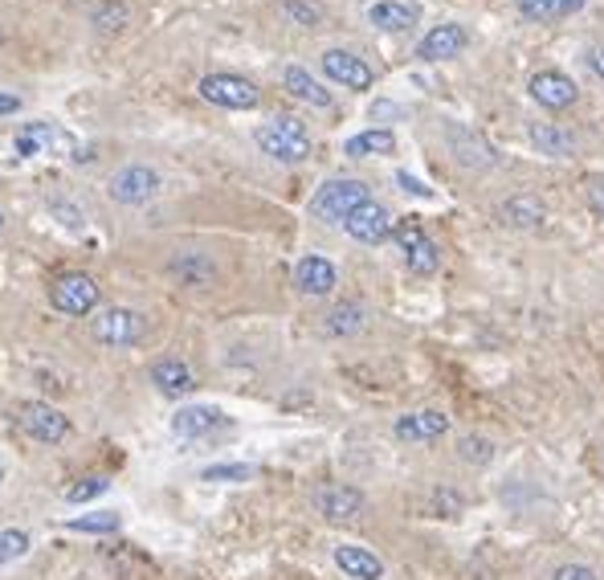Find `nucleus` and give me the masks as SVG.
Returning a JSON list of instances; mask_svg holds the SVG:
<instances>
[{"label": "nucleus", "instance_id": "nucleus-1", "mask_svg": "<svg viewBox=\"0 0 604 580\" xmlns=\"http://www.w3.org/2000/svg\"><path fill=\"white\" fill-rule=\"evenodd\" d=\"M258 144L266 156H273V160L282 164H299L311 156V135H306V127H302L299 119H287V115L258 127Z\"/></svg>", "mask_w": 604, "mask_h": 580}, {"label": "nucleus", "instance_id": "nucleus-24", "mask_svg": "<svg viewBox=\"0 0 604 580\" xmlns=\"http://www.w3.org/2000/svg\"><path fill=\"white\" fill-rule=\"evenodd\" d=\"M396 140H392V131H363L356 140H347V156H389Z\"/></svg>", "mask_w": 604, "mask_h": 580}, {"label": "nucleus", "instance_id": "nucleus-32", "mask_svg": "<svg viewBox=\"0 0 604 580\" xmlns=\"http://www.w3.org/2000/svg\"><path fill=\"white\" fill-rule=\"evenodd\" d=\"M490 454H494L490 442H482V437H461V458H466V462H490Z\"/></svg>", "mask_w": 604, "mask_h": 580}, {"label": "nucleus", "instance_id": "nucleus-34", "mask_svg": "<svg viewBox=\"0 0 604 580\" xmlns=\"http://www.w3.org/2000/svg\"><path fill=\"white\" fill-rule=\"evenodd\" d=\"M287 16H294V21H302V25H315L318 9H306V4H287Z\"/></svg>", "mask_w": 604, "mask_h": 580}, {"label": "nucleus", "instance_id": "nucleus-39", "mask_svg": "<svg viewBox=\"0 0 604 580\" xmlns=\"http://www.w3.org/2000/svg\"><path fill=\"white\" fill-rule=\"evenodd\" d=\"M0 225H4V217H0Z\"/></svg>", "mask_w": 604, "mask_h": 580}, {"label": "nucleus", "instance_id": "nucleus-14", "mask_svg": "<svg viewBox=\"0 0 604 580\" xmlns=\"http://www.w3.org/2000/svg\"><path fill=\"white\" fill-rule=\"evenodd\" d=\"M368 21L384 33H404L421 21V9L409 4V0H376L372 9H368Z\"/></svg>", "mask_w": 604, "mask_h": 580}, {"label": "nucleus", "instance_id": "nucleus-6", "mask_svg": "<svg viewBox=\"0 0 604 580\" xmlns=\"http://www.w3.org/2000/svg\"><path fill=\"white\" fill-rule=\"evenodd\" d=\"M107 189H111V201L119 204H144L159 192V176L152 168H144V164H131V168H119L111 176Z\"/></svg>", "mask_w": 604, "mask_h": 580}, {"label": "nucleus", "instance_id": "nucleus-7", "mask_svg": "<svg viewBox=\"0 0 604 580\" xmlns=\"http://www.w3.org/2000/svg\"><path fill=\"white\" fill-rule=\"evenodd\" d=\"M344 230L356 237V242H363V246H376V242H384L392 233V213L384 209V204L376 201H363L360 209H351L344 217Z\"/></svg>", "mask_w": 604, "mask_h": 580}, {"label": "nucleus", "instance_id": "nucleus-15", "mask_svg": "<svg viewBox=\"0 0 604 580\" xmlns=\"http://www.w3.org/2000/svg\"><path fill=\"white\" fill-rule=\"evenodd\" d=\"M21 421H25V434L37 437V442H45V446H54V442H61V437H66V417H61L54 405L33 401V405H25Z\"/></svg>", "mask_w": 604, "mask_h": 580}, {"label": "nucleus", "instance_id": "nucleus-18", "mask_svg": "<svg viewBox=\"0 0 604 580\" xmlns=\"http://www.w3.org/2000/svg\"><path fill=\"white\" fill-rule=\"evenodd\" d=\"M335 565L344 568L351 580H380L384 577L380 556H372L368 548H356V544H339V548H335Z\"/></svg>", "mask_w": 604, "mask_h": 580}, {"label": "nucleus", "instance_id": "nucleus-13", "mask_svg": "<svg viewBox=\"0 0 604 580\" xmlns=\"http://www.w3.org/2000/svg\"><path fill=\"white\" fill-rule=\"evenodd\" d=\"M532 99L539 107H551V111H563V107H572L575 102V82L572 78H563L556 70H539L532 78Z\"/></svg>", "mask_w": 604, "mask_h": 580}, {"label": "nucleus", "instance_id": "nucleus-10", "mask_svg": "<svg viewBox=\"0 0 604 580\" xmlns=\"http://www.w3.org/2000/svg\"><path fill=\"white\" fill-rule=\"evenodd\" d=\"M315 507H318V515H327L332 523H347L363 511V494L356 491V487L332 482V487H323V491L315 494Z\"/></svg>", "mask_w": 604, "mask_h": 580}, {"label": "nucleus", "instance_id": "nucleus-28", "mask_svg": "<svg viewBox=\"0 0 604 580\" xmlns=\"http://www.w3.org/2000/svg\"><path fill=\"white\" fill-rule=\"evenodd\" d=\"M30 551V536L25 532H0V565H13V560H21Z\"/></svg>", "mask_w": 604, "mask_h": 580}, {"label": "nucleus", "instance_id": "nucleus-36", "mask_svg": "<svg viewBox=\"0 0 604 580\" xmlns=\"http://www.w3.org/2000/svg\"><path fill=\"white\" fill-rule=\"evenodd\" d=\"M589 197H592V204H596V213H604V176H596V180H592Z\"/></svg>", "mask_w": 604, "mask_h": 580}, {"label": "nucleus", "instance_id": "nucleus-30", "mask_svg": "<svg viewBox=\"0 0 604 580\" xmlns=\"http://www.w3.org/2000/svg\"><path fill=\"white\" fill-rule=\"evenodd\" d=\"M107 487H111L107 479H99V475H87V479H78L70 491H66V499H70V503H90V499H99Z\"/></svg>", "mask_w": 604, "mask_h": 580}, {"label": "nucleus", "instance_id": "nucleus-26", "mask_svg": "<svg viewBox=\"0 0 604 580\" xmlns=\"http://www.w3.org/2000/svg\"><path fill=\"white\" fill-rule=\"evenodd\" d=\"M327 327H332L335 335L360 332V327H363V306L360 303H339L332 315H327Z\"/></svg>", "mask_w": 604, "mask_h": 580}, {"label": "nucleus", "instance_id": "nucleus-19", "mask_svg": "<svg viewBox=\"0 0 604 580\" xmlns=\"http://www.w3.org/2000/svg\"><path fill=\"white\" fill-rule=\"evenodd\" d=\"M294 282H299V290H306V294H332L335 290V266L327 258H302L299 266H294Z\"/></svg>", "mask_w": 604, "mask_h": 580}, {"label": "nucleus", "instance_id": "nucleus-5", "mask_svg": "<svg viewBox=\"0 0 604 580\" xmlns=\"http://www.w3.org/2000/svg\"><path fill=\"white\" fill-rule=\"evenodd\" d=\"M49 299L66 315H90L94 303H99V282L90 275H61L49 290Z\"/></svg>", "mask_w": 604, "mask_h": 580}, {"label": "nucleus", "instance_id": "nucleus-12", "mask_svg": "<svg viewBox=\"0 0 604 580\" xmlns=\"http://www.w3.org/2000/svg\"><path fill=\"white\" fill-rule=\"evenodd\" d=\"M470 42V33L461 25H437V30L425 33V42L417 45V58L425 62H446V58H458L461 49Z\"/></svg>", "mask_w": 604, "mask_h": 580}, {"label": "nucleus", "instance_id": "nucleus-11", "mask_svg": "<svg viewBox=\"0 0 604 580\" xmlns=\"http://www.w3.org/2000/svg\"><path fill=\"white\" fill-rule=\"evenodd\" d=\"M16 152L21 156H42V152H61L66 156V152H74V135L49 127V123H33L30 131L16 135Z\"/></svg>", "mask_w": 604, "mask_h": 580}, {"label": "nucleus", "instance_id": "nucleus-31", "mask_svg": "<svg viewBox=\"0 0 604 580\" xmlns=\"http://www.w3.org/2000/svg\"><path fill=\"white\" fill-rule=\"evenodd\" d=\"M258 470L254 466H209L204 470V479L209 482H245V479H254Z\"/></svg>", "mask_w": 604, "mask_h": 580}, {"label": "nucleus", "instance_id": "nucleus-22", "mask_svg": "<svg viewBox=\"0 0 604 580\" xmlns=\"http://www.w3.org/2000/svg\"><path fill=\"white\" fill-rule=\"evenodd\" d=\"M532 144L544 152V156H572L575 152V135L572 131H560L551 123H535L532 127Z\"/></svg>", "mask_w": 604, "mask_h": 580}, {"label": "nucleus", "instance_id": "nucleus-4", "mask_svg": "<svg viewBox=\"0 0 604 580\" xmlns=\"http://www.w3.org/2000/svg\"><path fill=\"white\" fill-rule=\"evenodd\" d=\"M94 335H99L107 348H131V344H139L147 335V323L139 311L111 306V311H102L99 320H94Z\"/></svg>", "mask_w": 604, "mask_h": 580}, {"label": "nucleus", "instance_id": "nucleus-3", "mask_svg": "<svg viewBox=\"0 0 604 580\" xmlns=\"http://www.w3.org/2000/svg\"><path fill=\"white\" fill-rule=\"evenodd\" d=\"M201 99L225 107V111H249V107H258V87L237 74H209L201 82Z\"/></svg>", "mask_w": 604, "mask_h": 580}, {"label": "nucleus", "instance_id": "nucleus-20", "mask_svg": "<svg viewBox=\"0 0 604 580\" xmlns=\"http://www.w3.org/2000/svg\"><path fill=\"white\" fill-rule=\"evenodd\" d=\"M152 380H156L159 392H168V397H184V392L197 389L192 372H188L180 360H159L156 368H152Z\"/></svg>", "mask_w": 604, "mask_h": 580}, {"label": "nucleus", "instance_id": "nucleus-27", "mask_svg": "<svg viewBox=\"0 0 604 580\" xmlns=\"http://www.w3.org/2000/svg\"><path fill=\"white\" fill-rule=\"evenodd\" d=\"M70 532L107 536V532H119V515H115V511H99V515H87V520H70Z\"/></svg>", "mask_w": 604, "mask_h": 580}, {"label": "nucleus", "instance_id": "nucleus-33", "mask_svg": "<svg viewBox=\"0 0 604 580\" xmlns=\"http://www.w3.org/2000/svg\"><path fill=\"white\" fill-rule=\"evenodd\" d=\"M556 580H596V572L584 565H563L560 572H556Z\"/></svg>", "mask_w": 604, "mask_h": 580}, {"label": "nucleus", "instance_id": "nucleus-21", "mask_svg": "<svg viewBox=\"0 0 604 580\" xmlns=\"http://www.w3.org/2000/svg\"><path fill=\"white\" fill-rule=\"evenodd\" d=\"M515 4L527 21H560L584 9V0H515Z\"/></svg>", "mask_w": 604, "mask_h": 580}, {"label": "nucleus", "instance_id": "nucleus-25", "mask_svg": "<svg viewBox=\"0 0 604 580\" xmlns=\"http://www.w3.org/2000/svg\"><path fill=\"white\" fill-rule=\"evenodd\" d=\"M503 221H511V225H523V230H532V225H539V221H544V204L535 201V197H515V201H506Z\"/></svg>", "mask_w": 604, "mask_h": 580}, {"label": "nucleus", "instance_id": "nucleus-23", "mask_svg": "<svg viewBox=\"0 0 604 580\" xmlns=\"http://www.w3.org/2000/svg\"><path fill=\"white\" fill-rule=\"evenodd\" d=\"M287 90L294 94V99L311 102V107H332V94L318 87L315 78L302 70V66H290V70H287Z\"/></svg>", "mask_w": 604, "mask_h": 580}, {"label": "nucleus", "instance_id": "nucleus-9", "mask_svg": "<svg viewBox=\"0 0 604 580\" xmlns=\"http://www.w3.org/2000/svg\"><path fill=\"white\" fill-rule=\"evenodd\" d=\"M323 70H327L332 82H344V87L351 90L372 87V66L363 58H356V54H347V49H327V54H323Z\"/></svg>", "mask_w": 604, "mask_h": 580}, {"label": "nucleus", "instance_id": "nucleus-2", "mask_svg": "<svg viewBox=\"0 0 604 580\" xmlns=\"http://www.w3.org/2000/svg\"><path fill=\"white\" fill-rule=\"evenodd\" d=\"M363 201H372L363 180H327V185L315 192L311 213L323 217V221H344L347 213H351V209H360Z\"/></svg>", "mask_w": 604, "mask_h": 580}, {"label": "nucleus", "instance_id": "nucleus-29", "mask_svg": "<svg viewBox=\"0 0 604 580\" xmlns=\"http://www.w3.org/2000/svg\"><path fill=\"white\" fill-rule=\"evenodd\" d=\"M94 25H99V30H107V33L123 30V25H127V9H123L119 0H107V4H99V9H94Z\"/></svg>", "mask_w": 604, "mask_h": 580}, {"label": "nucleus", "instance_id": "nucleus-35", "mask_svg": "<svg viewBox=\"0 0 604 580\" xmlns=\"http://www.w3.org/2000/svg\"><path fill=\"white\" fill-rule=\"evenodd\" d=\"M396 180H401V185H404V192H413V197H429V189H425L421 180H413V176H409V172H401V176H396Z\"/></svg>", "mask_w": 604, "mask_h": 580}, {"label": "nucleus", "instance_id": "nucleus-8", "mask_svg": "<svg viewBox=\"0 0 604 580\" xmlns=\"http://www.w3.org/2000/svg\"><path fill=\"white\" fill-rule=\"evenodd\" d=\"M392 233H396V242H401V249H404V261H409L413 275H433V270H437L441 254H437V246L425 237L421 225L404 221V225H392Z\"/></svg>", "mask_w": 604, "mask_h": 580}, {"label": "nucleus", "instance_id": "nucleus-38", "mask_svg": "<svg viewBox=\"0 0 604 580\" xmlns=\"http://www.w3.org/2000/svg\"><path fill=\"white\" fill-rule=\"evenodd\" d=\"M592 70L604 78V45H601V49H592Z\"/></svg>", "mask_w": 604, "mask_h": 580}, {"label": "nucleus", "instance_id": "nucleus-17", "mask_svg": "<svg viewBox=\"0 0 604 580\" xmlns=\"http://www.w3.org/2000/svg\"><path fill=\"white\" fill-rule=\"evenodd\" d=\"M446 430H449V417L446 413H433V409L409 413V417L396 421V437H401V442H433V437H441Z\"/></svg>", "mask_w": 604, "mask_h": 580}, {"label": "nucleus", "instance_id": "nucleus-16", "mask_svg": "<svg viewBox=\"0 0 604 580\" xmlns=\"http://www.w3.org/2000/svg\"><path fill=\"white\" fill-rule=\"evenodd\" d=\"M172 430L180 437H209L216 430H225V413L213 405H188L172 417Z\"/></svg>", "mask_w": 604, "mask_h": 580}, {"label": "nucleus", "instance_id": "nucleus-37", "mask_svg": "<svg viewBox=\"0 0 604 580\" xmlns=\"http://www.w3.org/2000/svg\"><path fill=\"white\" fill-rule=\"evenodd\" d=\"M16 107H21V102H16L13 94H4V90H0V115H13Z\"/></svg>", "mask_w": 604, "mask_h": 580}]
</instances>
